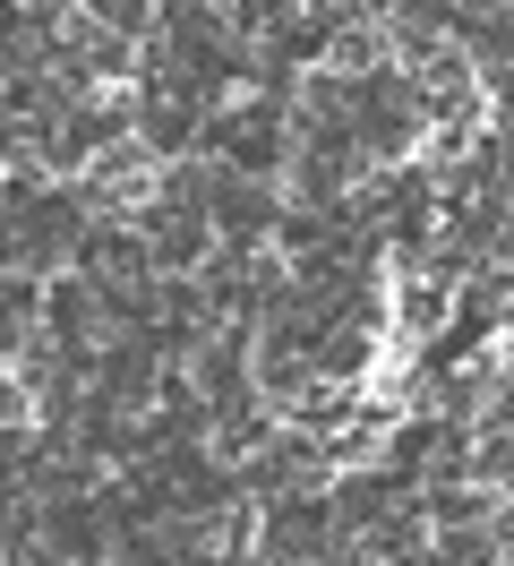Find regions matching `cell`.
<instances>
[{"label": "cell", "mask_w": 514, "mask_h": 566, "mask_svg": "<svg viewBox=\"0 0 514 566\" xmlns=\"http://www.w3.org/2000/svg\"><path fill=\"white\" fill-rule=\"evenodd\" d=\"M86 198L69 180H43V172H9L0 189V275H34L52 283L77 266V241H86Z\"/></svg>", "instance_id": "1"}, {"label": "cell", "mask_w": 514, "mask_h": 566, "mask_svg": "<svg viewBox=\"0 0 514 566\" xmlns=\"http://www.w3.org/2000/svg\"><path fill=\"white\" fill-rule=\"evenodd\" d=\"M198 155H214L223 172H249V180H274V189H283V164H292V112L266 104V95H232V104L206 120Z\"/></svg>", "instance_id": "2"}, {"label": "cell", "mask_w": 514, "mask_h": 566, "mask_svg": "<svg viewBox=\"0 0 514 566\" xmlns=\"http://www.w3.org/2000/svg\"><path fill=\"white\" fill-rule=\"evenodd\" d=\"M137 232H146V249H155V275H198L206 258H214V214H206V198H180V189H155L146 207L129 214Z\"/></svg>", "instance_id": "3"}, {"label": "cell", "mask_w": 514, "mask_h": 566, "mask_svg": "<svg viewBox=\"0 0 514 566\" xmlns=\"http://www.w3.org/2000/svg\"><path fill=\"white\" fill-rule=\"evenodd\" d=\"M69 189L86 198V214H137L146 198H155V189H164V155H155V146L129 129V138L103 146V155H95V164H86L77 180H69Z\"/></svg>", "instance_id": "4"}, {"label": "cell", "mask_w": 514, "mask_h": 566, "mask_svg": "<svg viewBox=\"0 0 514 566\" xmlns=\"http://www.w3.org/2000/svg\"><path fill=\"white\" fill-rule=\"evenodd\" d=\"M164 378H171V360H164L155 335H103L86 387H95L103 403H120V412H155V403H164Z\"/></svg>", "instance_id": "5"}, {"label": "cell", "mask_w": 514, "mask_h": 566, "mask_svg": "<svg viewBox=\"0 0 514 566\" xmlns=\"http://www.w3.org/2000/svg\"><path fill=\"white\" fill-rule=\"evenodd\" d=\"M206 214H214V241L223 249H266L274 223H283V189L249 172H223L214 164V189H206Z\"/></svg>", "instance_id": "6"}, {"label": "cell", "mask_w": 514, "mask_h": 566, "mask_svg": "<svg viewBox=\"0 0 514 566\" xmlns=\"http://www.w3.org/2000/svg\"><path fill=\"white\" fill-rule=\"evenodd\" d=\"M69 275H86V283H137V275H155V249H146V232H137L129 214H95Z\"/></svg>", "instance_id": "7"}, {"label": "cell", "mask_w": 514, "mask_h": 566, "mask_svg": "<svg viewBox=\"0 0 514 566\" xmlns=\"http://www.w3.org/2000/svg\"><path fill=\"white\" fill-rule=\"evenodd\" d=\"M43 335L69 344V353H95L103 335H112V326H103V292L86 275H52L43 283Z\"/></svg>", "instance_id": "8"}, {"label": "cell", "mask_w": 514, "mask_h": 566, "mask_svg": "<svg viewBox=\"0 0 514 566\" xmlns=\"http://www.w3.org/2000/svg\"><path fill=\"white\" fill-rule=\"evenodd\" d=\"M420 515H429V532L489 524V515H497V490H480V481H429V490H420Z\"/></svg>", "instance_id": "9"}]
</instances>
